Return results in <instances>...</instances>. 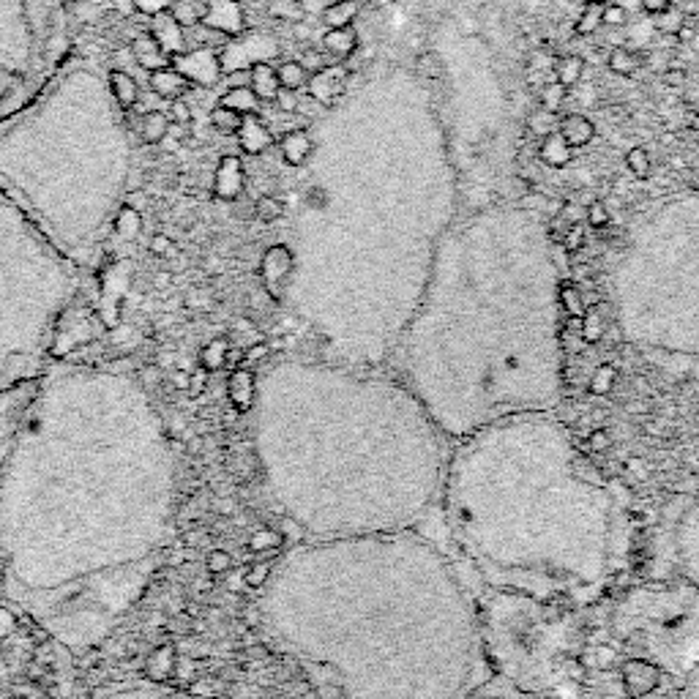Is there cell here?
Segmentation results:
<instances>
[{"mask_svg": "<svg viewBox=\"0 0 699 699\" xmlns=\"http://www.w3.org/2000/svg\"><path fill=\"white\" fill-rule=\"evenodd\" d=\"M271 620L317 699H465L484 634L446 555L413 530L298 549L271 590Z\"/></svg>", "mask_w": 699, "mask_h": 699, "instance_id": "obj_1", "label": "cell"}, {"mask_svg": "<svg viewBox=\"0 0 699 699\" xmlns=\"http://www.w3.org/2000/svg\"><path fill=\"white\" fill-rule=\"evenodd\" d=\"M446 440L402 380L336 361L276 366L263 391L274 495L317 541L413 530L446 478Z\"/></svg>", "mask_w": 699, "mask_h": 699, "instance_id": "obj_2", "label": "cell"}, {"mask_svg": "<svg viewBox=\"0 0 699 699\" xmlns=\"http://www.w3.org/2000/svg\"><path fill=\"white\" fill-rule=\"evenodd\" d=\"M443 506L456 544L500 593L582 607L623 555V508L549 413L503 418L448 456Z\"/></svg>", "mask_w": 699, "mask_h": 699, "instance_id": "obj_3", "label": "cell"}, {"mask_svg": "<svg viewBox=\"0 0 699 699\" xmlns=\"http://www.w3.org/2000/svg\"><path fill=\"white\" fill-rule=\"evenodd\" d=\"M547 263L525 244L465 241L426 282L388 369L448 440L558 405L563 301Z\"/></svg>", "mask_w": 699, "mask_h": 699, "instance_id": "obj_4", "label": "cell"}, {"mask_svg": "<svg viewBox=\"0 0 699 699\" xmlns=\"http://www.w3.org/2000/svg\"><path fill=\"white\" fill-rule=\"evenodd\" d=\"M615 320L642 353L699 366V246H650L626 265L615 290Z\"/></svg>", "mask_w": 699, "mask_h": 699, "instance_id": "obj_5", "label": "cell"}, {"mask_svg": "<svg viewBox=\"0 0 699 699\" xmlns=\"http://www.w3.org/2000/svg\"><path fill=\"white\" fill-rule=\"evenodd\" d=\"M672 560L680 574L699 588V497L680 511L672 525Z\"/></svg>", "mask_w": 699, "mask_h": 699, "instance_id": "obj_6", "label": "cell"}, {"mask_svg": "<svg viewBox=\"0 0 699 699\" xmlns=\"http://www.w3.org/2000/svg\"><path fill=\"white\" fill-rule=\"evenodd\" d=\"M170 66L175 71H181L183 77L197 85L211 88L222 77V58L216 50H192L181 52V55H170Z\"/></svg>", "mask_w": 699, "mask_h": 699, "instance_id": "obj_7", "label": "cell"}, {"mask_svg": "<svg viewBox=\"0 0 699 699\" xmlns=\"http://www.w3.org/2000/svg\"><path fill=\"white\" fill-rule=\"evenodd\" d=\"M205 28L222 33V36H241L246 31L244 9L238 0H205V11L200 17Z\"/></svg>", "mask_w": 699, "mask_h": 699, "instance_id": "obj_8", "label": "cell"}, {"mask_svg": "<svg viewBox=\"0 0 699 699\" xmlns=\"http://www.w3.org/2000/svg\"><path fill=\"white\" fill-rule=\"evenodd\" d=\"M347 82H350V69L347 66H325V69L315 71L306 88H309V96L315 99L317 104L323 107H334L347 91Z\"/></svg>", "mask_w": 699, "mask_h": 699, "instance_id": "obj_9", "label": "cell"}, {"mask_svg": "<svg viewBox=\"0 0 699 699\" xmlns=\"http://www.w3.org/2000/svg\"><path fill=\"white\" fill-rule=\"evenodd\" d=\"M246 186L244 164L238 156H224L219 167H216V178H213V192L219 200H238Z\"/></svg>", "mask_w": 699, "mask_h": 699, "instance_id": "obj_10", "label": "cell"}, {"mask_svg": "<svg viewBox=\"0 0 699 699\" xmlns=\"http://www.w3.org/2000/svg\"><path fill=\"white\" fill-rule=\"evenodd\" d=\"M153 39L159 41L167 55H181L186 52V39H183V25L173 17V11L162 9L153 14Z\"/></svg>", "mask_w": 699, "mask_h": 699, "instance_id": "obj_11", "label": "cell"}, {"mask_svg": "<svg viewBox=\"0 0 699 699\" xmlns=\"http://www.w3.org/2000/svg\"><path fill=\"white\" fill-rule=\"evenodd\" d=\"M238 142H241V151L244 153L260 156V153H265L274 145V134H271L268 123L260 115H244V123L238 129Z\"/></svg>", "mask_w": 699, "mask_h": 699, "instance_id": "obj_12", "label": "cell"}, {"mask_svg": "<svg viewBox=\"0 0 699 699\" xmlns=\"http://www.w3.org/2000/svg\"><path fill=\"white\" fill-rule=\"evenodd\" d=\"M148 85H151V91L159 96V99H164V102H175V99H183L186 93L192 91V82L183 77L181 71L175 69H156L151 71V77H148Z\"/></svg>", "mask_w": 699, "mask_h": 699, "instance_id": "obj_13", "label": "cell"}, {"mask_svg": "<svg viewBox=\"0 0 699 699\" xmlns=\"http://www.w3.org/2000/svg\"><path fill=\"white\" fill-rule=\"evenodd\" d=\"M279 153H282V159L290 167H304L312 159V153H315V140H312V134L306 132V129H290L279 140Z\"/></svg>", "mask_w": 699, "mask_h": 699, "instance_id": "obj_14", "label": "cell"}, {"mask_svg": "<svg viewBox=\"0 0 699 699\" xmlns=\"http://www.w3.org/2000/svg\"><path fill=\"white\" fill-rule=\"evenodd\" d=\"M132 55L134 61L140 63L145 71L167 69V66H170V55L164 52V47L159 41L153 39V33H140V36L134 39Z\"/></svg>", "mask_w": 699, "mask_h": 699, "instance_id": "obj_15", "label": "cell"}, {"mask_svg": "<svg viewBox=\"0 0 699 699\" xmlns=\"http://www.w3.org/2000/svg\"><path fill=\"white\" fill-rule=\"evenodd\" d=\"M558 132L560 137L571 145V148H585V145H590L593 137H596V126H593V121L585 118V115H579V112H568V115L560 118Z\"/></svg>", "mask_w": 699, "mask_h": 699, "instance_id": "obj_16", "label": "cell"}, {"mask_svg": "<svg viewBox=\"0 0 699 699\" xmlns=\"http://www.w3.org/2000/svg\"><path fill=\"white\" fill-rule=\"evenodd\" d=\"M323 50L336 58V61H345L350 58L355 50H358V31L355 25H342V28H328L323 36Z\"/></svg>", "mask_w": 699, "mask_h": 699, "instance_id": "obj_17", "label": "cell"}, {"mask_svg": "<svg viewBox=\"0 0 699 699\" xmlns=\"http://www.w3.org/2000/svg\"><path fill=\"white\" fill-rule=\"evenodd\" d=\"M538 159L547 164V167L560 170V167H568V164H571L574 153H571V145L560 137V132H552L547 134V137H541V145H538Z\"/></svg>", "mask_w": 699, "mask_h": 699, "instance_id": "obj_18", "label": "cell"}, {"mask_svg": "<svg viewBox=\"0 0 699 699\" xmlns=\"http://www.w3.org/2000/svg\"><path fill=\"white\" fill-rule=\"evenodd\" d=\"M254 91V96L260 99V102H274L276 93H279V77H276V66H271L268 61H260V63H252V85H249Z\"/></svg>", "mask_w": 699, "mask_h": 699, "instance_id": "obj_19", "label": "cell"}, {"mask_svg": "<svg viewBox=\"0 0 699 699\" xmlns=\"http://www.w3.org/2000/svg\"><path fill=\"white\" fill-rule=\"evenodd\" d=\"M110 88L123 110H134L140 104V88H137V80H134L132 74L118 69L110 71Z\"/></svg>", "mask_w": 699, "mask_h": 699, "instance_id": "obj_20", "label": "cell"}, {"mask_svg": "<svg viewBox=\"0 0 699 699\" xmlns=\"http://www.w3.org/2000/svg\"><path fill=\"white\" fill-rule=\"evenodd\" d=\"M167 134H170V118H167V112L162 110L142 112V118H140L142 142H148V145H159V142H164Z\"/></svg>", "mask_w": 699, "mask_h": 699, "instance_id": "obj_21", "label": "cell"}, {"mask_svg": "<svg viewBox=\"0 0 699 699\" xmlns=\"http://www.w3.org/2000/svg\"><path fill=\"white\" fill-rule=\"evenodd\" d=\"M582 71H585V61L579 55H563L552 63V80L560 82L563 88H574L582 80Z\"/></svg>", "mask_w": 699, "mask_h": 699, "instance_id": "obj_22", "label": "cell"}, {"mask_svg": "<svg viewBox=\"0 0 699 699\" xmlns=\"http://www.w3.org/2000/svg\"><path fill=\"white\" fill-rule=\"evenodd\" d=\"M219 104L227 107V110L241 112V115H260V104L263 102L254 96L252 88H230V91L219 99Z\"/></svg>", "mask_w": 699, "mask_h": 699, "instance_id": "obj_23", "label": "cell"}, {"mask_svg": "<svg viewBox=\"0 0 699 699\" xmlns=\"http://www.w3.org/2000/svg\"><path fill=\"white\" fill-rule=\"evenodd\" d=\"M361 6L355 0H334L323 9V22L328 28H342V25H353L358 17Z\"/></svg>", "mask_w": 699, "mask_h": 699, "instance_id": "obj_24", "label": "cell"}, {"mask_svg": "<svg viewBox=\"0 0 699 699\" xmlns=\"http://www.w3.org/2000/svg\"><path fill=\"white\" fill-rule=\"evenodd\" d=\"M604 6L607 3H601V0H588L585 3V9H582L577 25H574L577 36H593V33H598V28L604 25Z\"/></svg>", "mask_w": 699, "mask_h": 699, "instance_id": "obj_25", "label": "cell"}, {"mask_svg": "<svg viewBox=\"0 0 699 699\" xmlns=\"http://www.w3.org/2000/svg\"><path fill=\"white\" fill-rule=\"evenodd\" d=\"M607 66L612 74L631 77V74H637V69L642 66V58H639L634 50H629V47H615V50L609 52Z\"/></svg>", "mask_w": 699, "mask_h": 699, "instance_id": "obj_26", "label": "cell"}, {"mask_svg": "<svg viewBox=\"0 0 699 699\" xmlns=\"http://www.w3.org/2000/svg\"><path fill=\"white\" fill-rule=\"evenodd\" d=\"M276 77H279V85H282V88L301 91V88H306V82H309L312 74L301 66V61H284L276 66Z\"/></svg>", "mask_w": 699, "mask_h": 699, "instance_id": "obj_27", "label": "cell"}, {"mask_svg": "<svg viewBox=\"0 0 699 699\" xmlns=\"http://www.w3.org/2000/svg\"><path fill=\"white\" fill-rule=\"evenodd\" d=\"M268 14L279 22H298L306 17V0H271Z\"/></svg>", "mask_w": 699, "mask_h": 699, "instance_id": "obj_28", "label": "cell"}, {"mask_svg": "<svg viewBox=\"0 0 699 699\" xmlns=\"http://www.w3.org/2000/svg\"><path fill=\"white\" fill-rule=\"evenodd\" d=\"M241 123H244V115H241V112L227 110L222 104H216L211 110V126L219 134H238Z\"/></svg>", "mask_w": 699, "mask_h": 699, "instance_id": "obj_29", "label": "cell"}, {"mask_svg": "<svg viewBox=\"0 0 699 699\" xmlns=\"http://www.w3.org/2000/svg\"><path fill=\"white\" fill-rule=\"evenodd\" d=\"M560 126V118L558 112H549L544 110V107H538V110L530 112V118H527V129L533 134H538V137H547V134L558 132Z\"/></svg>", "mask_w": 699, "mask_h": 699, "instance_id": "obj_30", "label": "cell"}, {"mask_svg": "<svg viewBox=\"0 0 699 699\" xmlns=\"http://www.w3.org/2000/svg\"><path fill=\"white\" fill-rule=\"evenodd\" d=\"M568 96V88H563L560 82L549 80L541 85V93H538V99H541V107L549 112H558L560 107H563V102H566Z\"/></svg>", "mask_w": 699, "mask_h": 699, "instance_id": "obj_31", "label": "cell"}, {"mask_svg": "<svg viewBox=\"0 0 699 699\" xmlns=\"http://www.w3.org/2000/svg\"><path fill=\"white\" fill-rule=\"evenodd\" d=\"M416 66L418 74L426 77V80H443V77H446V63H443V58H440L437 52H421Z\"/></svg>", "mask_w": 699, "mask_h": 699, "instance_id": "obj_32", "label": "cell"}, {"mask_svg": "<svg viewBox=\"0 0 699 699\" xmlns=\"http://www.w3.org/2000/svg\"><path fill=\"white\" fill-rule=\"evenodd\" d=\"M683 25H686V17H683V11H678L675 6H669L667 11L656 14V31L659 33H667V36H680Z\"/></svg>", "mask_w": 699, "mask_h": 699, "instance_id": "obj_33", "label": "cell"}, {"mask_svg": "<svg viewBox=\"0 0 699 699\" xmlns=\"http://www.w3.org/2000/svg\"><path fill=\"white\" fill-rule=\"evenodd\" d=\"M626 167H629V173L634 175V178H648L650 175V153L642 148V145H637V148H631L629 153H626Z\"/></svg>", "mask_w": 699, "mask_h": 699, "instance_id": "obj_34", "label": "cell"}, {"mask_svg": "<svg viewBox=\"0 0 699 699\" xmlns=\"http://www.w3.org/2000/svg\"><path fill=\"white\" fill-rule=\"evenodd\" d=\"M254 213H257V219H263V222H276V219H282L284 216V203L279 197L265 194V197H260V200L254 203Z\"/></svg>", "mask_w": 699, "mask_h": 699, "instance_id": "obj_35", "label": "cell"}, {"mask_svg": "<svg viewBox=\"0 0 699 699\" xmlns=\"http://www.w3.org/2000/svg\"><path fill=\"white\" fill-rule=\"evenodd\" d=\"M142 227V219H140V211L137 208H132V205H126L121 213H118V222H115V230L123 235V238H134V235L140 233Z\"/></svg>", "mask_w": 699, "mask_h": 699, "instance_id": "obj_36", "label": "cell"}, {"mask_svg": "<svg viewBox=\"0 0 699 699\" xmlns=\"http://www.w3.org/2000/svg\"><path fill=\"white\" fill-rule=\"evenodd\" d=\"M170 123H178V126H189L192 123V107L186 104V99H175V102H170Z\"/></svg>", "mask_w": 699, "mask_h": 699, "instance_id": "obj_37", "label": "cell"}, {"mask_svg": "<svg viewBox=\"0 0 699 699\" xmlns=\"http://www.w3.org/2000/svg\"><path fill=\"white\" fill-rule=\"evenodd\" d=\"M465 699H525V697H522V694H514L511 689H492V686H487V689H473Z\"/></svg>", "mask_w": 699, "mask_h": 699, "instance_id": "obj_38", "label": "cell"}, {"mask_svg": "<svg viewBox=\"0 0 699 699\" xmlns=\"http://www.w3.org/2000/svg\"><path fill=\"white\" fill-rule=\"evenodd\" d=\"M680 699H699V659L689 667V678L683 683Z\"/></svg>", "mask_w": 699, "mask_h": 699, "instance_id": "obj_39", "label": "cell"}, {"mask_svg": "<svg viewBox=\"0 0 699 699\" xmlns=\"http://www.w3.org/2000/svg\"><path fill=\"white\" fill-rule=\"evenodd\" d=\"M298 102H301V96H298V91H290V88H279L274 99V104L282 112H298Z\"/></svg>", "mask_w": 699, "mask_h": 699, "instance_id": "obj_40", "label": "cell"}, {"mask_svg": "<svg viewBox=\"0 0 699 699\" xmlns=\"http://www.w3.org/2000/svg\"><path fill=\"white\" fill-rule=\"evenodd\" d=\"M227 88H249L252 85V66L249 69H233L224 74Z\"/></svg>", "mask_w": 699, "mask_h": 699, "instance_id": "obj_41", "label": "cell"}, {"mask_svg": "<svg viewBox=\"0 0 699 699\" xmlns=\"http://www.w3.org/2000/svg\"><path fill=\"white\" fill-rule=\"evenodd\" d=\"M604 25H609V28L626 25V9H623L620 3H607V6H604Z\"/></svg>", "mask_w": 699, "mask_h": 699, "instance_id": "obj_42", "label": "cell"}, {"mask_svg": "<svg viewBox=\"0 0 699 699\" xmlns=\"http://www.w3.org/2000/svg\"><path fill=\"white\" fill-rule=\"evenodd\" d=\"M301 66H304V69L309 71V74H315V71L325 69L328 63H325V58L317 50H306L304 58H301Z\"/></svg>", "mask_w": 699, "mask_h": 699, "instance_id": "obj_43", "label": "cell"}, {"mask_svg": "<svg viewBox=\"0 0 699 699\" xmlns=\"http://www.w3.org/2000/svg\"><path fill=\"white\" fill-rule=\"evenodd\" d=\"M588 222L593 224V227H604V224L609 222V211L604 203H590L588 208Z\"/></svg>", "mask_w": 699, "mask_h": 699, "instance_id": "obj_44", "label": "cell"}, {"mask_svg": "<svg viewBox=\"0 0 699 699\" xmlns=\"http://www.w3.org/2000/svg\"><path fill=\"white\" fill-rule=\"evenodd\" d=\"M672 3H675V0H639V9H645L648 14L656 17V14H661V11H667Z\"/></svg>", "mask_w": 699, "mask_h": 699, "instance_id": "obj_45", "label": "cell"}, {"mask_svg": "<svg viewBox=\"0 0 699 699\" xmlns=\"http://www.w3.org/2000/svg\"><path fill=\"white\" fill-rule=\"evenodd\" d=\"M664 82H667L669 88H683V82H686V71L669 69L667 74H664Z\"/></svg>", "mask_w": 699, "mask_h": 699, "instance_id": "obj_46", "label": "cell"}, {"mask_svg": "<svg viewBox=\"0 0 699 699\" xmlns=\"http://www.w3.org/2000/svg\"><path fill=\"white\" fill-rule=\"evenodd\" d=\"M151 249L156 254H167V252H170V249H173V241H170L167 235H153Z\"/></svg>", "mask_w": 699, "mask_h": 699, "instance_id": "obj_47", "label": "cell"}, {"mask_svg": "<svg viewBox=\"0 0 699 699\" xmlns=\"http://www.w3.org/2000/svg\"><path fill=\"white\" fill-rule=\"evenodd\" d=\"M601 3H609V0H601Z\"/></svg>", "mask_w": 699, "mask_h": 699, "instance_id": "obj_48", "label": "cell"}]
</instances>
